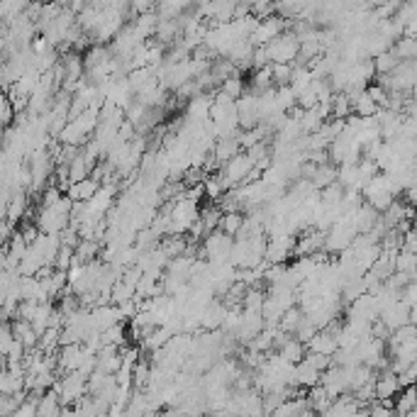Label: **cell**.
Instances as JSON below:
<instances>
[{"mask_svg":"<svg viewBox=\"0 0 417 417\" xmlns=\"http://www.w3.org/2000/svg\"><path fill=\"white\" fill-rule=\"evenodd\" d=\"M251 168H254V164L249 161V156H246L244 152H239L237 156L229 159L227 164H222V166H219V176L227 181L229 188H237V185L244 183V178L249 176Z\"/></svg>","mask_w":417,"mask_h":417,"instance_id":"cell-3","label":"cell"},{"mask_svg":"<svg viewBox=\"0 0 417 417\" xmlns=\"http://www.w3.org/2000/svg\"><path fill=\"white\" fill-rule=\"evenodd\" d=\"M300 322H303V312H300V307L293 305L281 315V320H278V329H281L283 334H288V337H293V332L298 329Z\"/></svg>","mask_w":417,"mask_h":417,"instance_id":"cell-20","label":"cell"},{"mask_svg":"<svg viewBox=\"0 0 417 417\" xmlns=\"http://www.w3.org/2000/svg\"><path fill=\"white\" fill-rule=\"evenodd\" d=\"M30 210V195H27V190H20V193H13L10 195V202H8V210H5V222L13 227V224H18L20 219H25V212Z\"/></svg>","mask_w":417,"mask_h":417,"instance_id":"cell-9","label":"cell"},{"mask_svg":"<svg viewBox=\"0 0 417 417\" xmlns=\"http://www.w3.org/2000/svg\"><path fill=\"white\" fill-rule=\"evenodd\" d=\"M329 105H332V120H347L351 115V105L344 93H334Z\"/></svg>","mask_w":417,"mask_h":417,"instance_id":"cell-31","label":"cell"},{"mask_svg":"<svg viewBox=\"0 0 417 417\" xmlns=\"http://www.w3.org/2000/svg\"><path fill=\"white\" fill-rule=\"evenodd\" d=\"M303 413H307V403L305 395H295V398H288L273 410V417H300Z\"/></svg>","mask_w":417,"mask_h":417,"instance_id":"cell-15","label":"cell"},{"mask_svg":"<svg viewBox=\"0 0 417 417\" xmlns=\"http://www.w3.org/2000/svg\"><path fill=\"white\" fill-rule=\"evenodd\" d=\"M295 246V237L290 234H281V237H271L263 251V261L266 263H285Z\"/></svg>","mask_w":417,"mask_h":417,"instance_id":"cell-5","label":"cell"},{"mask_svg":"<svg viewBox=\"0 0 417 417\" xmlns=\"http://www.w3.org/2000/svg\"><path fill=\"white\" fill-rule=\"evenodd\" d=\"M202 181H205V171L202 168H185V173L181 176V183L185 185V188H193V185H200Z\"/></svg>","mask_w":417,"mask_h":417,"instance_id":"cell-38","label":"cell"},{"mask_svg":"<svg viewBox=\"0 0 417 417\" xmlns=\"http://www.w3.org/2000/svg\"><path fill=\"white\" fill-rule=\"evenodd\" d=\"M198 202L188 200V198H181V200L173 202V210H171V222H178L183 227H190V224L198 219Z\"/></svg>","mask_w":417,"mask_h":417,"instance_id":"cell-8","label":"cell"},{"mask_svg":"<svg viewBox=\"0 0 417 417\" xmlns=\"http://www.w3.org/2000/svg\"><path fill=\"white\" fill-rule=\"evenodd\" d=\"M62 195H64V193L57 188V185L49 183L47 188H44L42 193H40V205H42V207H52V205H57V202L62 200Z\"/></svg>","mask_w":417,"mask_h":417,"instance_id":"cell-37","label":"cell"},{"mask_svg":"<svg viewBox=\"0 0 417 417\" xmlns=\"http://www.w3.org/2000/svg\"><path fill=\"white\" fill-rule=\"evenodd\" d=\"M241 219L244 215L241 212H222V217H219V224H217V232L227 234V237H237L239 227H241Z\"/></svg>","mask_w":417,"mask_h":417,"instance_id":"cell-22","label":"cell"},{"mask_svg":"<svg viewBox=\"0 0 417 417\" xmlns=\"http://www.w3.org/2000/svg\"><path fill=\"white\" fill-rule=\"evenodd\" d=\"M400 391H403V388H400L395 373L383 371L381 376H373V395H376L378 403H381V400H393Z\"/></svg>","mask_w":417,"mask_h":417,"instance_id":"cell-7","label":"cell"},{"mask_svg":"<svg viewBox=\"0 0 417 417\" xmlns=\"http://www.w3.org/2000/svg\"><path fill=\"white\" fill-rule=\"evenodd\" d=\"M98 188H101V183H96L93 178H86V181H81V183L69 185L66 198H69L71 202H88L93 195L98 193Z\"/></svg>","mask_w":417,"mask_h":417,"instance_id":"cell-12","label":"cell"},{"mask_svg":"<svg viewBox=\"0 0 417 417\" xmlns=\"http://www.w3.org/2000/svg\"><path fill=\"white\" fill-rule=\"evenodd\" d=\"M101 342H103V347H118V349H122L125 342H127V334H125V322H118V325L108 327L105 332L101 334Z\"/></svg>","mask_w":417,"mask_h":417,"instance_id":"cell-19","label":"cell"},{"mask_svg":"<svg viewBox=\"0 0 417 417\" xmlns=\"http://www.w3.org/2000/svg\"><path fill=\"white\" fill-rule=\"evenodd\" d=\"M266 300V293L261 288H246L244 298H241V310L246 312H261V305Z\"/></svg>","mask_w":417,"mask_h":417,"instance_id":"cell-27","label":"cell"},{"mask_svg":"<svg viewBox=\"0 0 417 417\" xmlns=\"http://www.w3.org/2000/svg\"><path fill=\"white\" fill-rule=\"evenodd\" d=\"M10 334H13L15 342H20L22 347H25V351L37 349V334H35V329H32L30 322L13 320V322H10Z\"/></svg>","mask_w":417,"mask_h":417,"instance_id":"cell-11","label":"cell"},{"mask_svg":"<svg viewBox=\"0 0 417 417\" xmlns=\"http://www.w3.org/2000/svg\"><path fill=\"white\" fill-rule=\"evenodd\" d=\"M273 101H276V110H278V113L288 115L290 110L295 108V93L290 91L288 86H281V88H276V93H273Z\"/></svg>","mask_w":417,"mask_h":417,"instance_id":"cell-29","label":"cell"},{"mask_svg":"<svg viewBox=\"0 0 417 417\" xmlns=\"http://www.w3.org/2000/svg\"><path fill=\"white\" fill-rule=\"evenodd\" d=\"M285 30H288V20H281L278 15H271V18L259 22V27L254 30V35L249 37V44L254 49L266 47V44H271L278 35H283Z\"/></svg>","mask_w":417,"mask_h":417,"instance_id":"cell-2","label":"cell"},{"mask_svg":"<svg viewBox=\"0 0 417 417\" xmlns=\"http://www.w3.org/2000/svg\"><path fill=\"white\" fill-rule=\"evenodd\" d=\"M278 356L288 361V364L295 366V364H300V361L305 359V347L298 342V339L288 337V339H285V342L281 344V347H278Z\"/></svg>","mask_w":417,"mask_h":417,"instance_id":"cell-17","label":"cell"},{"mask_svg":"<svg viewBox=\"0 0 417 417\" xmlns=\"http://www.w3.org/2000/svg\"><path fill=\"white\" fill-rule=\"evenodd\" d=\"M305 364L310 366V369H315L317 373H322V371H327L329 366H332V359L325 354H312V351H305Z\"/></svg>","mask_w":417,"mask_h":417,"instance_id":"cell-35","label":"cell"},{"mask_svg":"<svg viewBox=\"0 0 417 417\" xmlns=\"http://www.w3.org/2000/svg\"><path fill=\"white\" fill-rule=\"evenodd\" d=\"M393 54L398 57V62H415L417 57V40H410V37H400L398 42L393 44Z\"/></svg>","mask_w":417,"mask_h":417,"instance_id":"cell-21","label":"cell"},{"mask_svg":"<svg viewBox=\"0 0 417 417\" xmlns=\"http://www.w3.org/2000/svg\"><path fill=\"white\" fill-rule=\"evenodd\" d=\"M244 91H246V86H244V81H241V76H232V79H227V81H222V86H219V93L222 96H227L229 101H239L241 96H244Z\"/></svg>","mask_w":417,"mask_h":417,"instance_id":"cell-28","label":"cell"},{"mask_svg":"<svg viewBox=\"0 0 417 417\" xmlns=\"http://www.w3.org/2000/svg\"><path fill=\"white\" fill-rule=\"evenodd\" d=\"M415 376H417V366H408L405 371H400L398 373V383H400V388H413V383H415Z\"/></svg>","mask_w":417,"mask_h":417,"instance_id":"cell-39","label":"cell"},{"mask_svg":"<svg viewBox=\"0 0 417 417\" xmlns=\"http://www.w3.org/2000/svg\"><path fill=\"white\" fill-rule=\"evenodd\" d=\"M15 120V113H13V105H10L8 96L5 93H0V130L10 127Z\"/></svg>","mask_w":417,"mask_h":417,"instance_id":"cell-36","label":"cell"},{"mask_svg":"<svg viewBox=\"0 0 417 417\" xmlns=\"http://www.w3.org/2000/svg\"><path fill=\"white\" fill-rule=\"evenodd\" d=\"M393 410H398V417L408 415L410 410H415V388H403L398 395V403L393 405Z\"/></svg>","mask_w":417,"mask_h":417,"instance_id":"cell-33","label":"cell"},{"mask_svg":"<svg viewBox=\"0 0 417 417\" xmlns=\"http://www.w3.org/2000/svg\"><path fill=\"white\" fill-rule=\"evenodd\" d=\"M171 337H173V334H171V329H168V327H154L152 332L147 334V337H142V349L156 351V349L166 347Z\"/></svg>","mask_w":417,"mask_h":417,"instance_id":"cell-16","label":"cell"},{"mask_svg":"<svg viewBox=\"0 0 417 417\" xmlns=\"http://www.w3.org/2000/svg\"><path fill=\"white\" fill-rule=\"evenodd\" d=\"M91 171H93V166L84 159V154H79V156H76L74 161L69 164V181H71V185L86 181L88 176H91Z\"/></svg>","mask_w":417,"mask_h":417,"instance_id":"cell-24","label":"cell"},{"mask_svg":"<svg viewBox=\"0 0 417 417\" xmlns=\"http://www.w3.org/2000/svg\"><path fill=\"white\" fill-rule=\"evenodd\" d=\"M378 320L386 325L388 332H393V329H398L403 325H415V307H408L405 303H400V300H395L391 307H386V310L378 315Z\"/></svg>","mask_w":417,"mask_h":417,"instance_id":"cell-4","label":"cell"},{"mask_svg":"<svg viewBox=\"0 0 417 417\" xmlns=\"http://www.w3.org/2000/svg\"><path fill=\"white\" fill-rule=\"evenodd\" d=\"M101 249H103V246L98 244L96 239H81L79 246L74 249V256L81 263H88V261H96V256L101 254Z\"/></svg>","mask_w":417,"mask_h":417,"instance_id":"cell-23","label":"cell"},{"mask_svg":"<svg viewBox=\"0 0 417 417\" xmlns=\"http://www.w3.org/2000/svg\"><path fill=\"white\" fill-rule=\"evenodd\" d=\"M373 62V71H376V76H388L391 71L398 66V57L393 54V49H388V52H383V54H378L376 59H371Z\"/></svg>","mask_w":417,"mask_h":417,"instance_id":"cell-26","label":"cell"},{"mask_svg":"<svg viewBox=\"0 0 417 417\" xmlns=\"http://www.w3.org/2000/svg\"><path fill=\"white\" fill-rule=\"evenodd\" d=\"M251 66H254L256 71L263 69V66H268V54H266V47H256L254 52H251Z\"/></svg>","mask_w":417,"mask_h":417,"instance_id":"cell-40","label":"cell"},{"mask_svg":"<svg viewBox=\"0 0 417 417\" xmlns=\"http://www.w3.org/2000/svg\"><path fill=\"white\" fill-rule=\"evenodd\" d=\"M241 149H239V144H237V137L234 139H215V144H212V156H215V161L222 166V164H227L229 159H234L237 156Z\"/></svg>","mask_w":417,"mask_h":417,"instance_id":"cell-14","label":"cell"},{"mask_svg":"<svg viewBox=\"0 0 417 417\" xmlns=\"http://www.w3.org/2000/svg\"><path fill=\"white\" fill-rule=\"evenodd\" d=\"M215 93H198L195 98H190V101L185 103V120L205 122V120L210 118V105H212V96H215Z\"/></svg>","mask_w":417,"mask_h":417,"instance_id":"cell-6","label":"cell"},{"mask_svg":"<svg viewBox=\"0 0 417 417\" xmlns=\"http://www.w3.org/2000/svg\"><path fill=\"white\" fill-rule=\"evenodd\" d=\"M337 349H339L337 337L325 332V329H320V332H317L315 337L305 344V351H312V354H325V356H329V359H332V354Z\"/></svg>","mask_w":417,"mask_h":417,"instance_id":"cell-10","label":"cell"},{"mask_svg":"<svg viewBox=\"0 0 417 417\" xmlns=\"http://www.w3.org/2000/svg\"><path fill=\"white\" fill-rule=\"evenodd\" d=\"M110 59H113V52L110 47H101V44H91L84 54V71L98 69V66H105Z\"/></svg>","mask_w":417,"mask_h":417,"instance_id":"cell-13","label":"cell"},{"mask_svg":"<svg viewBox=\"0 0 417 417\" xmlns=\"http://www.w3.org/2000/svg\"><path fill=\"white\" fill-rule=\"evenodd\" d=\"M376 103L369 101V96L366 93H361L359 98H356V103L351 105V113L356 115V118H361V120H366V118H373L376 115Z\"/></svg>","mask_w":417,"mask_h":417,"instance_id":"cell-32","label":"cell"},{"mask_svg":"<svg viewBox=\"0 0 417 417\" xmlns=\"http://www.w3.org/2000/svg\"><path fill=\"white\" fill-rule=\"evenodd\" d=\"M337 181V166H332V164H325V166H317L315 176H312V188L315 190H322L327 188L329 183H334Z\"/></svg>","mask_w":417,"mask_h":417,"instance_id":"cell-25","label":"cell"},{"mask_svg":"<svg viewBox=\"0 0 417 417\" xmlns=\"http://www.w3.org/2000/svg\"><path fill=\"white\" fill-rule=\"evenodd\" d=\"M59 413H62V403L54 391H47L37 400V417H59Z\"/></svg>","mask_w":417,"mask_h":417,"instance_id":"cell-18","label":"cell"},{"mask_svg":"<svg viewBox=\"0 0 417 417\" xmlns=\"http://www.w3.org/2000/svg\"><path fill=\"white\" fill-rule=\"evenodd\" d=\"M290 76H293V66H290V64H271L273 88L288 86L290 84Z\"/></svg>","mask_w":417,"mask_h":417,"instance_id":"cell-34","label":"cell"},{"mask_svg":"<svg viewBox=\"0 0 417 417\" xmlns=\"http://www.w3.org/2000/svg\"><path fill=\"white\" fill-rule=\"evenodd\" d=\"M268 64H290L293 66L295 57H298V40L290 30L278 35L271 44H266Z\"/></svg>","mask_w":417,"mask_h":417,"instance_id":"cell-1","label":"cell"},{"mask_svg":"<svg viewBox=\"0 0 417 417\" xmlns=\"http://www.w3.org/2000/svg\"><path fill=\"white\" fill-rule=\"evenodd\" d=\"M135 298V288L127 283H122V281H118L110 288V303H113L115 307L118 305H122V303H130V300Z\"/></svg>","mask_w":417,"mask_h":417,"instance_id":"cell-30","label":"cell"}]
</instances>
